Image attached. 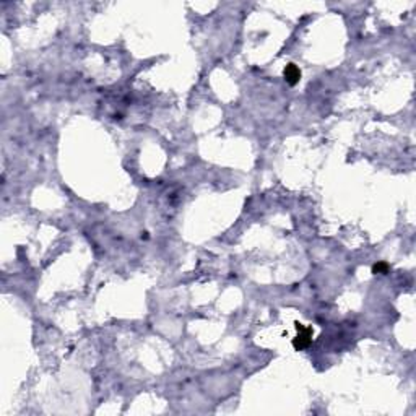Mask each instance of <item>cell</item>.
<instances>
[{
    "label": "cell",
    "instance_id": "obj_3",
    "mask_svg": "<svg viewBox=\"0 0 416 416\" xmlns=\"http://www.w3.org/2000/svg\"><path fill=\"white\" fill-rule=\"evenodd\" d=\"M372 273H380V275H385V273H389V265H387L385 262H377V263H374L372 265Z\"/></svg>",
    "mask_w": 416,
    "mask_h": 416
},
{
    "label": "cell",
    "instance_id": "obj_1",
    "mask_svg": "<svg viewBox=\"0 0 416 416\" xmlns=\"http://www.w3.org/2000/svg\"><path fill=\"white\" fill-rule=\"evenodd\" d=\"M294 327L297 330V335L293 340V346H294V348L296 350H304V348H307V346H310L314 330H312L310 327H307V325L301 324V322H296Z\"/></svg>",
    "mask_w": 416,
    "mask_h": 416
},
{
    "label": "cell",
    "instance_id": "obj_2",
    "mask_svg": "<svg viewBox=\"0 0 416 416\" xmlns=\"http://www.w3.org/2000/svg\"><path fill=\"white\" fill-rule=\"evenodd\" d=\"M283 77H285V81L288 83L289 86H294L299 83L301 80V70L299 67L296 64H288L285 67V70H283Z\"/></svg>",
    "mask_w": 416,
    "mask_h": 416
}]
</instances>
